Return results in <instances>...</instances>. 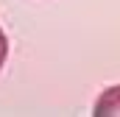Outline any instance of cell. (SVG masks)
<instances>
[{
  "label": "cell",
  "mask_w": 120,
  "mask_h": 117,
  "mask_svg": "<svg viewBox=\"0 0 120 117\" xmlns=\"http://www.w3.org/2000/svg\"><path fill=\"white\" fill-rule=\"evenodd\" d=\"M95 117H109V114H120V84L117 87L103 89V95L95 100V109H92Z\"/></svg>",
  "instance_id": "1"
},
{
  "label": "cell",
  "mask_w": 120,
  "mask_h": 117,
  "mask_svg": "<svg viewBox=\"0 0 120 117\" xmlns=\"http://www.w3.org/2000/svg\"><path fill=\"white\" fill-rule=\"evenodd\" d=\"M6 56H8V39H6V33L0 28V67L6 64Z\"/></svg>",
  "instance_id": "2"
}]
</instances>
